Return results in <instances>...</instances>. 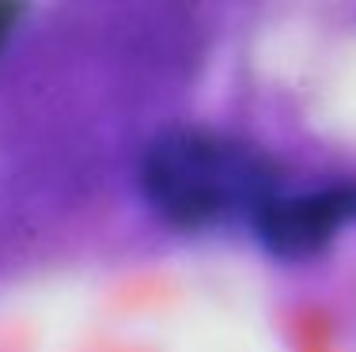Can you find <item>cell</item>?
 <instances>
[{
    "label": "cell",
    "mask_w": 356,
    "mask_h": 352,
    "mask_svg": "<svg viewBox=\"0 0 356 352\" xmlns=\"http://www.w3.org/2000/svg\"><path fill=\"white\" fill-rule=\"evenodd\" d=\"M140 194L171 228H216L254 220L281 194V174L266 152L247 140L209 129H167L140 159Z\"/></svg>",
    "instance_id": "cell-1"
},
{
    "label": "cell",
    "mask_w": 356,
    "mask_h": 352,
    "mask_svg": "<svg viewBox=\"0 0 356 352\" xmlns=\"http://www.w3.org/2000/svg\"><path fill=\"white\" fill-rule=\"evenodd\" d=\"M356 220V182L326 186L311 194H277L254 212L258 242L281 262L315 258L334 242V235Z\"/></svg>",
    "instance_id": "cell-2"
},
{
    "label": "cell",
    "mask_w": 356,
    "mask_h": 352,
    "mask_svg": "<svg viewBox=\"0 0 356 352\" xmlns=\"http://www.w3.org/2000/svg\"><path fill=\"white\" fill-rule=\"evenodd\" d=\"M19 12H23L19 4H0V46H4L8 35H12V27H15V19H19Z\"/></svg>",
    "instance_id": "cell-3"
}]
</instances>
